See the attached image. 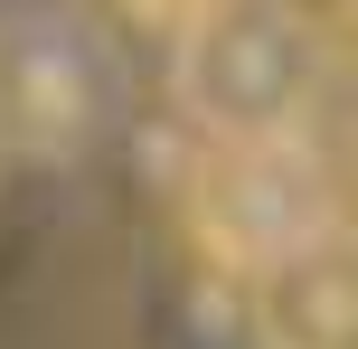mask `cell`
<instances>
[{
    "instance_id": "obj_2",
    "label": "cell",
    "mask_w": 358,
    "mask_h": 349,
    "mask_svg": "<svg viewBox=\"0 0 358 349\" xmlns=\"http://www.w3.org/2000/svg\"><path fill=\"white\" fill-rule=\"evenodd\" d=\"M340 38L302 0H217L189 29H170V94L198 142L236 132H311Z\"/></svg>"
},
{
    "instance_id": "obj_1",
    "label": "cell",
    "mask_w": 358,
    "mask_h": 349,
    "mask_svg": "<svg viewBox=\"0 0 358 349\" xmlns=\"http://www.w3.org/2000/svg\"><path fill=\"white\" fill-rule=\"evenodd\" d=\"M179 236L217 283L255 293L311 245H330L358 218L349 170L330 161L311 132H236V142H198L179 170Z\"/></svg>"
},
{
    "instance_id": "obj_5",
    "label": "cell",
    "mask_w": 358,
    "mask_h": 349,
    "mask_svg": "<svg viewBox=\"0 0 358 349\" xmlns=\"http://www.w3.org/2000/svg\"><path fill=\"white\" fill-rule=\"evenodd\" d=\"M104 10H123V19H142V29L170 38V29H189L198 10H217V0H104Z\"/></svg>"
},
{
    "instance_id": "obj_4",
    "label": "cell",
    "mask_w": 358,
    "mask_h": 349,
    "mask_svg": "<svg viewBox=\"0 0 358 349\" xmlns=\"http://www.w3.org/2000/svg\"><path fill=\"white\" fill-rule=\"evenodd\" d=\"M255 331L264 349H358V218L273 283H255Z\"/></svg>"
},
{
    "instance_id": "obj_3",
    "label": "cell",
    "mask_w": 358,
    "mask_h": 349,
    "mask_svg": "<svg viewBox=\"0 0 358 349\" xmlns=\"http://www.w3.org/2000/svg\"><path fill=\"white\" fill-rule=\"evenodd\" d=\"M0 113L29 132L38 151H85L94 132L123 113V57L85 10H29L10 29V66H0Z\"/></svg>"
},
{
    "instance_id": "obj_6",
    "label": "cell",
    "mask_w": 358,
    "mask_h": 349,
    "mask_svg": "<svg viewBox=\"0 0 358 349\" xmlns=\"http://www.w3.org/2000/svg\"><path fill=\"white\" fill-rule=\"evenodd\" d=\"M349 208H358V180H349Z\"/></svg>"
}]
</instances>
